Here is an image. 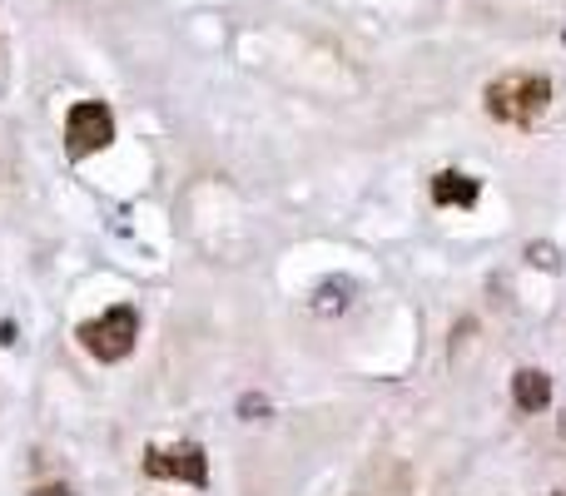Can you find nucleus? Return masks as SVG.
<instances>
[{
	"instance_id": "0eeeda50",
	"label": "nucleus",
	"mask_w": 566,
	"mask_h": 496,
	"mask_svg": "<svg viewBox=\"0 0 566 496\" xmlns=\"http://www.w3.org/2000/svg\"><path fill=\"white\" fill-rule=\"evenodd\" d=\"M348 293H353V283H343V278H333V283H323V288H318V303H313V308H318V313H333V308H348Z\"/></svg>"
},
{
	"instance_id": "f03ea898",
	"label": "nucleus",
	"mask_w": 566,
	"mask_h": 496,
	"mask_svg": "<svg viewBox=\"0 0 566 496\" xmlns=\"http://www.w3.org/2000/svg\"><path fill=\"white\" fill-rule=\"evenodd\" d=\"M80 347L94 357V363H120V357L134 353V337H140V313L130 308V303H120V308H104L100 318L80 323Z\"/></svg>"
},
{
	"instance_id": "9b49d317",
	"label": "nucleus",
	"mask_w": 566,
	"mask_h": 496,
	"mask_svg": "<svg viewBox=\"0 0 566 496\" xmlns=\"http://www.w3.org/2000/svg\"><path fill=\"white\" fill-rule=\"evenodd\" d=\"M561 437H566V417H561Z\"/></svg>"
},
{
	"instance_id": "f8f14e48",
	"label": "nucleus",
	"mask_w": 566,
	"mask_h": 496,
	"mask_svg": "<svg viewBox=\"0 0 566 496\" xmlns=\"http://www.w3.org/2000/svg\"><path fill=\"white\" fill-rule=\"evenodd\" d=\"M557 496H566V487H561V491H557Z\"/></svg>"
},
{
	"instance_id": "1a4fd4ad",
	"label": "nucleus",
	"mask_w": 566,
	"mask_h": 496,
	"mask_svg": "<svg viewBox=\"0 0 566 496\" xmlns=\"http://www.w3.org/2000/svg\"><path fill=\"white\" fill-rule=\"evenodd\" d=\"M239 417H244V422H259V417H268V403H264L259 393L239 397Z\"/></svg>"
},
{
	"instance_id": "39448f33",
	"label": "nucleus",
	"mask_w": 566,
	"mask_h": 496,
	"mask_svg": "<svg viewBox=\"0 0 566 496\" xmlns=\"http://www.w3.org/2000/svg\"><path fill=\"white\" fill-rule=\"evenodd\" d=\"M477 194H482V184L472 174H457V169H443V174L433 179V204L437 209H457V204H477Z\"/></svg>"
},
{
	"instance_id": "f257e3e1",
	"label": "nucleus",
	"mask_w": 566,
	"mask_h": 496,
	"mask_svg": "<svg viewBox=\"0 0 566 496\" xmlns=\"http://www.w3.org/2000/svg\"><path fill=\"white\" fill-rule=\"evenodd\" d=\"M551 104V80L537 75V70H512V75L487 84V114L502 124H537Z\"/></svg>"
},
{
	"instance_id": "7ed1b4c3",
	"label": "nucleus",
	"mask_w": 566,
	"mask_h": 496,
	"mask_svg": "<svg viewBox=\"0 0 566 496\" xmlns=\"http://www.w3.org/2000/svg\"><path fill=\"white\" fill-rule=\"evenodd\" d=\"M110 140H114L110 104H100V100L70 104V114H65V150H70V160H85V154L104 150Z\"/></svg>"
},
{
	"instance_id": "9d476101",
	"label": "nucleus",
	"mask_w": 566,
	"mask_h": 496,
	"mask_svg": "<svg viewBox=\"0 0 566 496\" xmlns=\"http://www.w3.org/2000/svg\"><path fill=\"white\" fill-rule=\"evenodd\" d=\"M30 496H75V491H70V487H65V481H50V487H35V491H30Z\"/></svg>"
},
{
	"instance_id": "20e7f679",
	"label": "nucleus",
	"mask_w": 566,
	"mask_h": 496,
	"mask_svg": "<svg viewBox=\"0 0 566 496\" xmlns=\"http://www.w3.org/2000/svg\"><path fill=\"white\" fill-rule=\"evenodd\" d=\"M144 472H150V477L189 481V487H209V457H204L199 442H180V447H170V452L150 447L144 452Z\"/></svg>"
},
{
	"instance_id": "423d86ee",
	"label": "nucleus",
	"mask_w": 566,
	"mask_h": 496,
	"mask_svg": "<svg viewBox=\"0 0 566 496\" xmlns=\"http://www.w3.org/2000/svg\"><path fill=\"white\" fill-rule=\"evenodd\" d=\"M512 403H517L522 413H542V407L551 403V377L542 373V367H522V373L512 377Z\"/></svg>"
},
{
	"instance_id": "6e6552de",
	"label": "nucleus",
	"mask_w": 566,
	"mask_h": 496,
	"mask_svg": "<svg viewBox=\"0 0 566 496\" xmlns=\"http://www.w3.org/2000/svg\"><path fill=\"white\" fill-rule=\"evenodd\" d=\"M527 258L537 263V268H547V273H557V268H561V253L551 248V244H527Z\"/></svg>"
}]
</instances>
